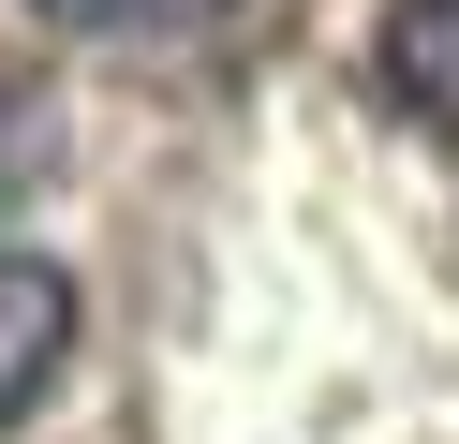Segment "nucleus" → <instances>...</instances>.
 <instances>
[{
	"label": "nucleus",
	"instance_id": "nucleus-2",
	"mask_svg": "<svg viewBox=\"0 0 459 444\" xmlns=\"http://www.w3.org/2000/svg\"><path fill=\"white\" fill-rule=\"evenodd\" d=\"M385 89L400 118L459 134V0H385Z\"/></svg>",
	"mask_w": 459,
	"mask_h": 444
},
{
	"label": "nucleus",
	"instance_id": "nucleus-3",
	"mask_svg": "<svg viewBox=\"0 0 459 444\" xmlns=\"http://www.w3.org/2000/svg\"><path fill=\"white\" fill-rule=\"evenodd\" d=\"M60 30H193V15H222V0H45Z\"/></svg>",
	"mask_w": 459,
	"mask_h": 444
},
{
	"label": "nucleus",
	"instance_id": "nucleus-4",
	"mask_svg": "<svg viewBox=\"0 0 459 444\" xmlns=\"http://www.w3.org/2000/svg\"><path fill=\"white\" fill-rule=\"evenodd\" d=\"M15 193H30V118L0 104V207H15Z\"/></svg>",
	"mask_w": 459,
	"mask_h": 444
},
{
	"label": "nucleus",
	"instance_id": "nucleus-1",
	"mask_svg": "<svg viewBox=\"0 0 459 444\" xmlns=\"http://www.w3.org/2000/svg\"><path fill=\"white\" fill-rule=\"evenodd\" d=\"M60 355H74V282L45 252H0V430L60 385Z\"/></svg>",
	"mask_w": 459,
	"mask_h": 444
}]
</instances>
